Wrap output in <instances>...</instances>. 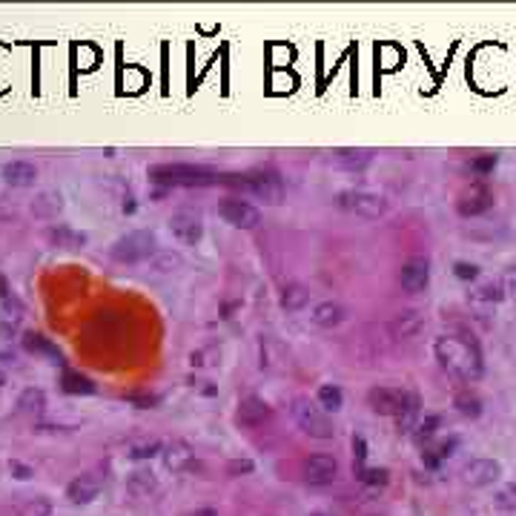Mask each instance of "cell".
<instances>
[{"instance_id":"6da1fadb","label":"cell","mask_w":516,"mask_h":516,"mask_svg":"<svg viewBox=\"0 0 516 516\" xmlns=\"http://www.w3.org/2000/svg\"><path fill=\"white\" fill-rule=\"evenodd\" d=\"M436 359H439V365H442L448 373L459 376V379H479L482 376V356L479 350L473 347V344L468 341H459V338H439L436 341Z\"/></svg>"},{"instance_id":"7a4b0ae2","label":"cell","mask_w":516,"mask_h":516,"mask_svg":"<svg viewBox=\"0 0 516 516\" xmlns=\"http://www.w3.org/2000/svg\"><path fill=\"white\" fill-rule=\"evenodd\" d=\"M149 178L164 187H207L218 181L216 172L193 164H155L149 166Z\"/></svg>"},{"instance_id":"3957f363","label":"cell","mask_w":516,"mask_h":516,"mask_svg":"<svg viewBox=\"0 0 516 516\" xmlns=\"http://www.w3.org/2000/svg\"><path fill=\"white\" fill-rule=\"evenodd\" d=\"M158 250H155V236L146 233V229H135V233H126L121 236L109 247V256L121 264H138V261H146L152 258Z\"/></svg>"},{"instance_id":"277c9868","label":"cell","mask_w":516,"mask_h":516,"mask_svg":"<svg viewBox=\"0 0 516 516\" xmlns=\"http://www.w3.org/2000/svg\"><path fill=\"white\" fill-rule=\"evenodd\" d=\"M293 416H296L298 428L313 439H333V433H336L327 413H324L318 405H313L310 399H296L293 401Z\"/></svg>"},{"instance_id":"5b68a950","label":"cell","mask_w":516,"mask_h":516,"mask_svg":"<svg viewBox=\"0 0 516 516\" xmlns=\"http://www.w3.org/2000/svg\"><path fill=\"white\" fill-rule=\"evenodd\" d=\"M238 189H247V193L261 198L264 204H281V198H284V184L276 172H253V175H241Z\"/></svg>"},{"instance_id":"8992f818","label":"cell","mask_w":516,"mask_h":516,"mask_svg":"<svg viewBox=\"0 0 516 516\" xmlns=\"http://www.w3.org/2000/svg\"><path fill=\"white\" fill-rule=\"evenodd\" d=\"M338 201L344 209H350L361 218H381L388 209V201L376 193H367V189H347V193H341Z\"/></svg>"},{"instance_id":"52a82bcc","label":"cell","mask_w":516,"mask_h":516,"mask_svg":"<svg viewBox=\"0 0 516 516\" xmlns=\"http://www.w3.org/2000/svg\"><path fill=\"white\" fill-rule=\"evenodd\" d=\"M413 399L416 396H410L408 390H401V388H373L370 396H367L370 408L376 413H381V416H401Z\"/></svg>"},{"instance_id":"ba28073f","label":"cell","mask_w":516,"mask_h":516,"mask_svg":"<svg viewBox=\"0 0 516 516\" xmlns=\"http://www.w3.org/2000/svg\"><path fill=\"white\" fill-rule=\"evenodd\" d=\"M218 216L227 221V224H233L238 229H253L258 221H261V213L253 207V204H247L241 198H227L218 204Z\"/></svg>"},{"instance_id":"9c48e42d","label":"cell","mask_w":516,"mask_h":516,"mask_svg":"<svg viewBox=\"0 0 516 516\" xmlns=\"http://www.w3.org/2000/svg\"><path fill=\"white\" fill-rule=\"evenodd\" d=\"M493 207V193L485 187V184H470L462 195L456 198V209L459 216L465 218H473V216H482Z\"/></svg>"},{"instance_id":"30bf717a","label":"cell","mask_w":516,"mask_h":516,"mask_svg":"<svg viewBox=\"0 0 516 516\" xmlns=\"http://www.w3.org/2000/svg\"><path fill=\"white\" fill-rule=\"evenodd\" d=\"M169 229L172 236L184 244H198L201 236H204V221H201V213L195 209H178L175 216L169 218Z\"/></svg>"},{"instance_id":"8fae6325","label":"cell","mask_w":516,"mask_h":516,"mask_svg":"<svg viewBox=\"0 0 516 516\" xmlns=\"http://www.w3.org/2000/svg\"><path fill=\"white\" fill-rule=\"evenodd\" d=\"M399 281H401V287H405V293L428 290V284H430V261L422 258V256L408 258L405 264H401V270H399Z\"/></svg>"},{"instance_id":"7c38bea8","label":"cell","mask_w":516,"mask_h":516,"mask_svg":"<svg viewBox=\"0 0 516 516\" xmlns=\"http://www.w3.org/2000/svg\"><path fill=\"white\" fill-rule=\"evenodd\" d=\"M502 476V465L496 459H473L462 468V482L470 488H485L493 485Z\"/></svg>"},{"instance_id":"4fadbf2b","label":"cell","mask_w":516,"mask_h":516,"mask_svg":"<svg viewBox=\"0 0 516 516\" xmlns=\"http://www.w3.org/2000/svg\"><path fill=\"white\" fill-rule=\"evenodd\" d=\"M336 470H338L336 459H333V456H324V453L310 456L307 462L301 465L304 479H307L310 485H327V482H333V479H336Z\"/></svg>"},{"instance_id":"5bb4252c","label":"cell","mask_w":516,"mask_h":516,"mask_svg":"<svg viewBox=\"0 0 516 516\" xmlns=\"http://www.w3.org/2000/svg\"><path fill=\"white\" fill-rule=\"evenodd\" d=\"M101 488H104V482H101L98 473H84V476H78V479L69 482L66 496L75 505H86V502H92L95 496L101 493Z\"/></svg>"},{"instance_id":"9a60e30c","label":"cell","mask_w":516,"mask_h":516,"mask_svg":"<svg viewBox=\"0 0 516 516\" xmlns=\"http://www.w3.org/2000/svg\"><path fill=\"white\" fill-rule=\"evenodd\" d=\"M161 456H164L166 470H172V473H184V470H189V468H193V459H195L187 442H169V445L161 450Z\"/></svg>"},{"instance_id":"2e32d148","label":"cell","mask_w":516,"mask_h":516,"mask_svg":"<svg viewBox=\"0 0 516 516\" xmlns=\"http://www.w3.org/2000/svg\"><path fill=\"white\" fill-rule=\"evenodd\" d=\"M422 327H425V316L419 313V310H401V313L393 316V321H390L393 338H410V336H416Z\"/></svg>"},{"instance_id":"e0dca14e","label":"cell","mask_w":516,"mask_h":516,"mask_svg":"<svg viewBox=\"0 0 516 516\" xmlns=\"http://www.w3.org/2000/svg\"><path fill=\"white\" fill-rule=\"evenodd\" d=\"M270 416H273V410H270V405H267V401H261V399H247V401H241L238 425H244V428H258V425H264Z\"/></svg>"},{"instance_id":"ac0fdd59","label":"cell","mask_w":516,"mask_h":516,"mask_svg":"<svg viewBox=\"0 0 516 516\" xmlns=\"http://www.w3.org/2000/svg\"><path fill=\"white\" fill-rule=\"evenodd\" d=\"M341 318H344V310H341V304H336V301H318L316 307L310 310V321L316 324V327H324V330L338 327Z\"/></svg>"},{"instance_id":"d6986e66","label":"cell","mask_w":516,"mask_h":516,"mask_svg":"<svg viewBox=\"0 0 516 516\" xmlns=\"http://www.w3.org/2000/svg\"><path fill=\"white\" fill-rule=\"evenodd\" d=\"M333 161H336V166H341V169L359 172V169H365V166L373 161V155H370V149H353V146H347V149H336V152H333Z\"/></svg>"},{"instance_id":"ffe728a7","label":"cell","mask_w":516,"mask_h":516,"mask_svg":"<svg viewBox=\"0 0 516 516\" xmlns=\"http://www.w3.org/2000/svg\"><path fill=\"white\" fill-rule=\"evenodd\" d=\"M35 178H37V172L29 161H12L3 166V181L9 187H32Z\"/></svg>"},{"instance_id":"44dd1931","label":"cell","mask_w":516,"mask_h":516,"mask_svg":"<svg viewBox=\"0 0 516 516\" xmlns=\"http://www.w3.org/2000/svg\"><path fill=\"white\" fill-rule=\"evenodd\" d=\"M307 301H310V293H307V287H301V284H287L281 290V307L284 310H301Z\"/></svg>"},{"instance_id":"7402d4cb","label":"cell","mask_w":516,"mask_h":516,"mask_svg":"<svg viewBox=\"0 0 516 516\" xmlns=\"http://www.w3.org/2000/svg\"><path fill=\"white\" fill-rule=\"evenodd\" d=\"M61 385H64V390L66 393H84V396H89V393H95V385L86 379V376H81V373H72V370H64V376H61Z\"/></svg>"},{"instance_id":"603a6c76","label":"cell","mask_w":516,"mask_h":516,"mask_svg":"<svg viewBox=\"0 0 516 516\" xmlns=\"http://www.w3.org/2000/svg\"><path fill=\"white\" fill-rule=\"evenodd\" d=\"M453 405H456V410H459V413H462V416H470V419H476V416L482 413V401H479V396L470 393V390L456 393Z\"/></svg>"},{"instance_id":"cb8c5ba5","label":"cell","mask_w":516,"mask_h":516,"mask_svg":"<svg viewBox=\"0 0 516 516\" xmlns=\"http://www.w3.org/2000/svg\"><path fill=\"white\" fill-rule=\"evenodd\" d=\"M356 479L365 485L367 490H381V488L388 485V470L385 468H361L356 473Z\"/></svg>"},{"instance_id":"d4e9b609","label":"cell","mask_w":516,"mask_h":516,"mask_svg":"<svg viewBox=\"0 0 516 516\" xmlns=\"http://www.w3.org/2000/svg\"><path fill=\"white\" fill-rule=\"evenodd\" d=\"M341 405H344V396H341V390L336 388V385H321L318 388V408L321 410H341Z\"/></svg>"},{"instance_id":"484cf974","label":"cell","mask_w":516,"mask_h":516,"mask_svg":"<svg viewBox=\"0 0 516 516\" xmlns=\"http://www.w3.org/2000/svg\"><path fill=\"white\" fill-rule=\"evenodd\" d=\"M155 453H161L158 439H141V442H132L126 448V456H132V459H152Z\"/></svg>"},{"instance_id":"4316f807","label":"cell","mask_w":516,"mask_h":516,"mask_svg":"<svg viewBox=\"0 0 516 516\" xmlns=\"http://www.w3.org/2000/svg\"><path fill=\"white\" fill-rule=\"evenodd\" d=\"M32 209H35L37 216H52V213H57V209H61V195L44 193L41 198H37V201L32 204Z\"/></svg>"},{"instance_id":"83f0119b","label":"cell","mask_w":516,"mask_h":516,"mask_svg":"<svg viewBox=\"0 0 516 516\" xmlns=\"http://www.w3.org/2000/svg\"><path fill=\"white\" fill-rule=\"evenodd\" d=\"M49 513H52V505H49V499H44V496L29 499L26 505H21V510H17V516H49Z\"/></svg>"},{"instance_id":"f1b7e54d","label":"cell","mask_w":516,"mask_h":516,"mask_svg":"<svg viewBox=\"0 0 516 516\" xmlns=\"http://www.w3.org/2000/svg\"><path fill=\"white\" fill-rule=\"evenodd\" d=\"M17 408H21L23 413H37V410H41L44 408V393L41 390H26L23 396H21V401H17Z\"/></svg>"},{"instance_id":"f546056e","label":"cell","mask_w":516,"mask_h":516,"mask_svg":"<svg viewBox=\"0 0 516 516\" xmlns=\"http://www.w3.org/2000/svg\"><path fill=\"white\" fill-rule=\"evenodd\" d=\"M436 428H439V416H428V419H425V422H422V425H419V428H416L413 439H416V442H419V445H425V442H428V439H433Z\"/></svg>"},{"instance_id":"4dcf8cb0","label":"cell","mask_w":516,"mask_h":516,"mask_svg":"<svg viewBox=\"0 0 516 516\" xmlns=\"http://www.w3.org/2000/svg\"><path fill=\"white\" fill-rule=\"evenodd\" d=\"M23 344H26V350H32V353H46V356H55V359H57V350L52 347V344H49L44 336H26Z\"/></svg>"},{"instance_id":"1f68e13d","label":"cell","mask_w":516,"mask_h":516,"mask_svg":"<svg viewBox=\"0 0 516 516\" xmlns=\"http://www.w3.org/2000/svg\"><path fill=\"white\" fill-rule=\"evenodd\" d=\"M129 485H132V490H135V493H149L152 488H155V479H152V473L138 470V473H132Z\"/></svg>"},{"instance_id":"d6a6232c","label":"cell","mask_w":516,"mask_h":516,"mask_svg":"<svg viewBox=\"0 0 516 516\" xmlns=\"http://www.w3.org/2000/svg\"><path fill=\"white\" fill-rule=\"evenodd\" d=\"M178 267H181V258L175 253H155V270L172 273V270H178Z\"/></svg>"},{"instance_id":"836d02e7","label":"cell","mask_w":516,"mask_h":516,"mask_svg":"<svg viewBox=\"0 0 516 516\" xmlns=\"http://www.w3.org/2000/svg\"><path fill=\"white\" fill-rule=\"evenodd\" d=\"M496 505L502 510H516V485H505L499 493H496Z\"/></svg>"},{"instance_id":"e575fe53","label":"cell","mask_w":516,"mask_h":516,"mask_svg":"<svg viewBox=\"0 0 516 516\" xmlns=\"http://www.w3.org/2000/svg\"><path fill=\"white\" fill-rule=\"evenodd\" d=\"M496 164H499V158H496V155H479V158L470 161V169L476 172V175H488V172H493Z\"/></svg>"},{"instance_id":"d590c367","label":"cell","mask_w":516,"mask_h":516,"mask_svg":"<svg viewBox=\"0 0 516 516\" xmlns=\"http://www.w3.org/2000/svg\"><path fill=\"white\" fill-rule=\"evenodd\" d=\"M453 273H456V278H462V281H473L476 276H479V267H476V264H465V261H456L453 264Z\"/></svg>"},{"instance_id":"8d00e7d4","label":"cell","mask_w":516,"mask_h":516,"mask_svg":"<svg viewBox=\"0 0 516 516\" xmlns=\"http://www.w3.org/2000/svg\"><path fill=\"white\" fill-rule=\"evenodd\" d=\"M476 298H479V301H499L502 293H499V287H496V284H482L479 290H476Z\"/></svg>"},{"instance_id":"74e56055","label":"cell","mask_w":516,"mask_h":516,"mask_svg":"<svg viewBox=\"0 0 516 516\" xmlns=\"http://www.w3.org/2000/svg\"><path fill=\"white\" fill-rule=\"evenodd\" d=\"M55 241H69V244H84V236H75L69 233V229H57V233H52Z\"/></svg>"},{"instance_id":"f35d334b","label":"cell","mask_w":516,"mask_h":516,"mask_svg":"<svg viewBox=\"0 0 516 516\" xmlns=\"http://www.w3.org/2000/svg\"><path fill=\"white\" fill-rule=\"evenodd\" d=\"M505 287H508V293L516 296V264H510L505 270Z\"/></svg>"},{"instance_id":"ab89813d","label":"cell","mask_w":516,"mask_h":516,"mask_svg":"<svg viewBox=\"0 0 516 516\" xmlns=\"http://www.w3.org/2000/svg\"><path fill=\"white\" fill-rule=\"evenodd\" d=\"M129 401H135V405H141V408H152V405H155V396H135V393H132V396H126Z\"/></svg>"},{"instance_id":"60d3db41","label":"cell","mask_w":516,"mask_h":516,"mask_svg":"<svg viewBox=\"0 0 516 516\" xmlns=\"http://www.w3.org/2000/svg\"><path fill=\"white\" fill-rule=\"evenodd\" d=\"M9 470H12V473H17V479H29V476H32V470H29L26 465H21V462H12V465H9Z\"/></svg>"},{"instance_id":"b9f144b4","label":"cell","mask_w":516,"mask_h":516,"mask_svg":"<svg viewBox=\"0 0 516 516\" xmlns=\"http://www.w3.org/2000/svg\"><path fill=\"white\" fill-rule=\"evenodd\" d=\"M253 470V462H229V473H250Z\"/></svg>"},{"instance_id":"7bdbcfd3","label":"cell","mask_w":516,"mask_h":516,"mask_svg":"<svg viewBox=\"0 0 516 516\" xmlns=\"http://www.w3.org/2000/svg\"><path fill=\"white\" fill-rule=\"evenodd\" d=\"M9 296V287H6V278L0 276V298H6Z\"/></svg>"},{"instance_id":"ee69618b","label":"cell","mask_w":516,"mask_h":516,"mask_svg":"<svg viewBox=\"0 0 516 516\" xmlns=\"http://www.w3.org/2000/svg\"><path fill=\"white\" fill-rule=\"evenodd\" d=\"M193 516H216V513H213V510H209V508H204V510H195Z\"/></svg>"},{"instance_id":"f6af8a7d","label":"cell","mask_w":516,"mask_h":516,"mask_svg":"<svg viewBox=\"0 0 516 516\" xmlns=\"http://www.w3.org/2000/svg\"><path fill=\"white\" fill-rule=\"evenodd\" d=\"M313 516H324V513H313Z\"/></svg>"}]
</instances>
